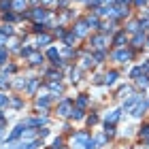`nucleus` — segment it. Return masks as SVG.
I'll return each instance as SVG.
<instances>
[{
	"label": "nucleus",
	"instance_id": "obj_1",
	"mask_svg": "<svg viewBox=\"0 0 149 149\" xmlns=\"http://www.w3.org/2000/svg\"><path fill=\"white\" fill-rule=\"evenodd\" d=\"M141 100H143V94H132V96H130V98H128L126 102H124V107H121V111L130 113V111L134 109V107H136V104L141 102Z\"/></svg>",
	"mask_w": 149,
	"mask_h": 149
},
{
	"label": "nucleus",
	"instance_id": "obj_2",
	"mask_svg": "<svg viewBox=\"0 0 149 149\" xmlns=\"http://www.w3.org/2000/svg\"><path fill=\"white\" fill-rule=\"evenodd\" d=\"M70 111H72V100L70 98H66V100H62V102L58 104V115L60 117H68Z\"/></svg>",
	"mask_w": 149,
	"mask_h": 149
},
{
	"label": "nucleus",
	"instance_id": "obj_3",
	"mask_svg": "<svg viewBox=\"0 0 149 149\" xmlns=\"http://www.w3.org/2000/svg\"><path fill=\"white\" fill-rule=\"evenodd\" d=\"M113 60H117V62H128V60H132V49H117L113 53Z\"/></svg>",
	"mask_w": 149,
	"mask_h": 149
},
{
	"label": "nucleus",
	"instance_id": "obj_4",
	"mask_svg": "<svg viewBox=\"0 0 149 149\" xmlns=\"http://www.w3.org/2000/svg\"><path fill=\"white\" fill-rule=\"evenodd\" d=\"M87 139H90V134H87V132H79V134H74V141H72L74 149H83L85 143H87Z\"/></svg>",
	"mask_w": 149,
	"mask_h": 149
},
{
	"label": "nucleus",
	"instance_id": "obj_5",
	"mask_svg": "<svg viewBox=\"0 0 149 149\" xmlns=\"http://www.w3.org/2000/svg\"><path fill=\"white\" fill-rule=\"evenodd\" d=\"M147 109H149V98L145 100V102L141 100V102H139V104H136V107L132 109V115H134V117H141V115H143V113H145Z\"/></svg>",
	"mask_w": 149,
	"mask_h": 149
},
{
	"label": "nucleus",
	"instance_id": "obj_6",
	"mask_svg": "<svg viewBox=\"0 0 149 149\" xmlns=\"http://www.w3.org/2000/svg\"><path fill=\"white\" fill-rule=\"evenodd\" d=\"M121 113H124V111H121V109H117V111H111V115H107V124H117V121H119V117H121Z\"/></svg>",
	"mask_w": 149,
	"mask_h": 149
},
{
	"label": "nucleus",
	"instance_id": "obj_7",
	"mask_svg": "<svg viewBox=\"0 0 149 149\" xmlns=\"http://www.w3.org/2000/svg\"><path fill=\"white\" fill-rule=\"evenodd\" d=\"M24 124H19V126H15V130H13L11 134H9V143H11V141H17L19 136H22V134H24Z\"/></svg>",
	"mask_w": 149,
	"mask_h": 149
},
{
	"label": "nucleus",
	"instance_id": "obj_8",
	"mask_svg": "<svg viewBox=\"0 0 149 149\" xmlns=\"http://www.w3.org/2000/svg\"><path fill=\"white\" fill-rule=\"evenodd\" d=\"M36 147H38V141L32 139V141H22L17 149H36Z\"/></svg>",
	"mask_w": 149,
	"mask_h": 149
},
{
	"label": "nucleus",
	"instance_id": "obj_9",
	"mask_svg": "<svg viewBox=\"0 0 149 149\" xmlns=\"http://www.w3.org/2000/svg\"><path fill=\"white\" fill-rule=\"evenodd\" d=\"M104 43H107V38L102 34H100V36H92V47H96V49H102Z\"/></svg>",
	"mask_w": 149,
	"mask_h": 149
},
{
	"label": "nucleus",
	"instance_id": "obj_10",
	"mask_svg": "<svg viewBox=\"0 0 149 149\" xmlns=\"http://www.w3.org/2000/svg\"><path fill=\"white\" fill-rule=\"evenodd\" d=\"M28 60H30V64H32V66H38V64H43V60H45V58L40 56V53H34V51H32L30 56H28Z\"/></svg>",
	"mask_w": 149,
	"mask_h": 149
},
{
	"label": "nucleus",
	"instance_id": "obj_11",
	"mask_svg": "<svg viewBox=\"0 0 149 149\" xmlns=\"http://www.w3.org/2000/svg\"><path fill=\"white\" fill-rule=\"evenodd\" d=\"M115 81H117V72H115V70H111V72H107V74H104L102 83H104V85H113Z\"/></svg>",
	"mask_w": 149,
	"mask_h": 149
},
{
	"label": "nucleus",
	"instance_id": "obj_12",
	"mask_svg": "<svg viewBox=\"0 0 149 149\" xmlns=\"http://www.w3.org/2000/svg\"><path fill=\"white\" fill-rule=\"evenodd\" d=\"M124 43H126V32L121 30V32H117V34H115V38H113V45H115V47H121Z\"/></svg>",
	"mask_w": 149,
	"mask_h": 149
},
{
	"label": "nucleus",
	"instance_id": "obj_13",
	"mask_svg": "<svg viewBox=\"0 0 149 149\" xmlns=\"http://www.w3.org/2000/svg\"><path fill=\"white\" fill-rule=\"evenodd\" d=\"M49 104H51V98H49V96H40V98H36V107H38V109H47Z\"/></svg>",
	"mask_w": 149,
	"mask_h": 149
},
{
	"label": "nucleus",
	"instance_id": "obj_14",
	"mask_svg": "<svg viewBox=\"0 0 149 149\" xmlns=\"http://www.w3.org/2000/svg\"><path fill=\"white\" fill-rule=\"evenodd\" d=\"M47 58H49L56 66H58V64H62V62H60V53H58V49H49V51H47Z\"/></svg>",
	"mask_w": 149,
	"mask_h": 149
},
{
	"label": "nucleus",
	"instance_id": "obj_15",
	"mask_svg": "<svg viewBox=\"0 0 149 149\" xmlns=\"http://www.w3.org/2000/svg\"><path fill=\"white\" fill-rule=\"evenodd\" d=\"M49 43H51V36H47V34L40 32V36L36 38V47H45V45H49Z\"/></svg>",
	"mask_w": 149,
	"mask_h": 149
},
{
	"label": "nucleus",
	"instance_id": "obj_16",
	"mask_svg": "<svg viewBox=\"0 0 149 149\" xmlns=\"http://www.w3.org/2000/svg\"><path fill=\"white\" fill-rule=\"evenodd\" d=\"M30 15L34 17V19H40V22H43V19H47V11H45V9H34Z\"/></svg>",
	"mask_w": 149,
	"mask_h": 149
},
{
	"label": "nucleus",
	"instance_id": "obj_17",
	"mask_svg": "<svg viewBox=\"0 0 149 149\" xmlns=\"http://www.w3.org/2000/svg\"><path fill=\"white\" fill-rule=\"evenodd\" d=\"M74 28H77V32H74V34H77V36H83L85 32H87V22H79Z\"/></svg>",
	"mask_w": 149,
	"mask_h": 149
},
{
	"label": "nucleus",
	"instance_id": "obj_18",
	"mask_svg": "<svg viewBox=\"0 0 149 149\" xmlns=\"http://www.w3.org/2000/svg\"><path fill=\"white\" fill-rule=\"evenodd\" d=\"M98 15H102V17H115V9L102 6V9H98Z\"/></svg>",
	"mask_w": 149,
	"mask_h": 149
},
{
	"label": "nucleus",
	"instance_id": "obj_19",
	"mask_svg": "<svg viewBox=\"0 0 149 149\" xmlns=\"http://www.w3.org/2000/svg\"><path fill=\"white\" fill-rule=\"evenodd\" d=\"M143 43H145V34H143V32H136V36L132 38V45L134 47H141Z\"/></svg>",
	"mask_w": 149,
	"mask_h": 149
},
{
	"label": "nucleus",
	"instance_id": "obj_20",
	"mask_svg": "<svg viewBox=\"0 0 149 149\" xmlns=\"http://www.w3.org/2000/svg\"><path fill=\"white\" fill-rule=\"evenodd\" d=\"M70 117H72V119H81V117H83V109H81V107H72Z\"/></svg>",
	"mask_w": 149,
	"mask_h": 149
},
{
	"label": "nucleus",
	"instance_id": "obj_21",
	"mask_svg": "<svg viewBox=\"0 0 149 149\" xmlns=\"http://www.w3.org/2000/svg\"><path fill=\"white\" fill-rule=\"evenodd\" d=\"M40 83V79H30V83H28V94H34L36 92V87Z\"/></svg>",
	"mask_w": 149,
	"mask_h": 149
},
{
	"label": "nucleus",
	"instance_id": "obj_22",
	"mask_svg": "<svg viewBox=\"0 0 149 149\" xmlns=\"http://www.w3.org/2000/svg\"><path fill=\"white\" fill-rule=\"evenodd\" d=\"M0 34H4V36H11V34H13V26H9V24L0 26Z\"/></svg>",
	"mask_w": 149,
	"mask_h": 149
},
{
	"label": "nucleus",
	"instance_id": "obj_23",
	"mask_svg": "<svg viewBox=\"0 0 149 149\" xmlns=\"http://www.w3.org/2000/svg\"><path fill=\"white\" fill-rule=\"evenodd\" d=\"M141 74H143V66H136V68H132V72H130V79H134L136 81Z\"/></svg>",
	"mask_w": 149,
	"mask_h": 149
},
{
	"label": "nucleus",
	"instance_id": "obj_24",
	"mask_svg": "<svg viewBox=\"0 0 149 149\" xmlns=\"http://www.w3.org/2000/svg\"><path fill=\"white\" fill-rule=\"evenodd\" d=\"M87 102H90V100H87V96H85V94L77 96V107H81V109H83V107H87Z\"/></svg>",
	"mask_w": 149,
	"mask_h": 149
},
{
	"label": "nucleus",
	"instance_id": "obj_25",
	"mask_svg": "<svg viewBox=\"0 0 149 149\" xmlns=\"http://www.w3.org/2000/svg\"><path fill=\"white\" fill-rule=\"evenodd\" d=\"M74 38H77V34H74V30H72V32H68V34H64V40H66V45H68V47H70V45L74 43Z\"/></svg>",
	"mask_w": 149,
	"mask_h": 149
},
{
	"label": "nucleus",
	"instance_id": "obj_26",
	"mask_svg": "<svg viewBox=\"0 0 149 149\" xmlns=\"http://www.w3.org/2000/svg\"><path fill=\"white\" fill-rule=\"evenodd\" d=\"M92 64H96V60H94L92 56H85V58H83V64H81V66H83V68H90Z\"/></svg>",
	"mask_w": 149,
	"mask_h": 149
},
{
	"label": "nucleus",
	"instance_id": "obj_27",
	"mask_svg": "<svg viewBox=\"0 0 149 149\" xmlns=\"http://www.w3.org/2000/svg\"><path fill=\"white\" fill-rule=\"evenodd\" d=\"M87 26H92V28H100V22H98V17H87Z\"/></svg>",
	"mask_w": 149,
	"mask_h": 149
},
{
	"label": "nucleus",
	"instance_id": "obj_28",
	"mask_svg": "<svg viewBox=\"0 0 149 149\" xmlns=\"http://www.w3.org/2000/svg\"><path fill=\"white\" fill-rule=\"evenodd\" d=\"M83 149H98V143H96V139H87V143Z\"/></svg>",
	"mask_w": 149,
	"mask_h": 149
},
{
	"label": "nucleus",
	"instance_id": "obj_29",
	"mask_svg": "<svg viewBox=\"0 0 149 149\" xmlns=\"http://www.w3.org/2000/svg\"><path fill=\"white\" fill-rule=\"evenodd\" d=\"M49 149H66V147H64V143H62V139H56V141H53V145H51Z\"/></svg>",
	"mask_w": 149,
	"mask_h": 149
},
{
	"label": "nucleus",
	"instance_id": "obj_30",
	"mask_svg": "<svg viewBox=\"0 0 149 149\" xmlns=\"http://www.w3.org/2000/svg\"><path fill=\"white\" fill-rule=\"evenodd\" d=\"M4 107H9V96L0 94V109H4Z\"/></svg>",
	"mask_w": 149,
	"mask_h": 149
},
{
	"label": "nucleus",
	"instance_id": "obj_31",
	"mask_svg": "<svg viewBox=\"0 0 149 149\" xmlns=\"http://www.w3.org/2000/svg\"><path fill=\"white\" fill-rule=\"evenodd\" d=\"M79 77H81V72L72 68V70H70V81H72V83H77V81H79Z\"/></svg>",
	"mask_w": 149,
	"mask_h": 149
},
{
	"label": "nucleus",
	"instance_id": "obj_32",
	"mask_svg": "<svg viewBox=\"0 0 149 149\" xmlns=\"http://www.w3.org/2000/svg\"><path fill=\"white\" fill-rule=\"evenodd\" d=\"M136 83H139L141 87H147V85H149V79H147V77H143V74H141V77L136 79Z\"/></svg>",
	"mask_w": 149,
	"mask_h": 149
},
{
	"label": "nucleus",
	"instance_id": "obj_33",
	"mask_svg": "<svg viewBox=\"0 0 149 149\" xmlns=\"http://www.w3.org/2000/svg\"><path fill=\"white\" fill-rule=\"evenodd\" d=\"M126 94H132V87H121L117 96H119V98H126Z\"/></svg>",
	"mask_w": 149,
	"mask_h": 149
},
{
	"label": "nucleus",
	"instance_id": "obj_34",
	"mask_svg": "<svg viewBox=\"0 0 149 149\" xmlns=\"http://www.w3.org/2000/svg\"><path fill=\"white\" fill-rule=\"evenodd\" d=\"M49 87H51V92H62V83H56V81H53V83H49Z\"/></svg>",
	"mask_w": 149,
	"mask_h": 149
},
{
	"label": "nucleus",
	"instance_id": "obj_35",
	"mask_svg": "<svg viewBox=\"0 0 149 149\" xmlns=\"http://www.w3.org/2000/svg\"><path fill=\"white\" fill-rule=\"evenodd\" d=\"M141 136H143L145 141H149V126H143V128H141Z\"/></svg>",
	"mask_w": 149,
	"mask_h": 149
},
{
	"label": "nucleus",
	"instance_id": "obj_36",
	"mask_svg": "<svg viewBox=\"0 0 149 149\" xmlns=\"http://www.w3.org/2000/svg\"><path fill=\"white\" fill-rule=\"evenodd\" d=\"M6 9H13V4L9 0H2V2H0V11H6Z\"/></svg>",
	"mask_w": 149,
	"mask_h": 149
},
{
	"label": "nucleus",
	"instance_id": "obj_37",
	"mask_svg": "<svg viewBox=\"0 0 149 149\" xmlns=\"http://www.w3.org/2000/svg\"><path fill=\"white\" fill-rule=\"evenodd\" d=\"M24 6H26V0H15V2H13V9H24Z\"/></svg>",
	"mask_w": 149,
	"mask_h": 149
},
{
	"label": "nucleus",
	"instance_id": "obj_38",
	"mask_svg": "<svg viewBox=\"0 0 149 149\" xmlns=\"http://www.w3.org/2000/svg\"><path fill=\"white\" fill-rule=\"evenodd\" d=\"M9 104L15 107V109H19V107H22V100H19V98H13V100H9Z\"/></svg>",
	"mask_w": 149,
	"mask_h": 149
},
{
	"label": "nucleus",
	"instance_id": "obj_39",
	"mask_svg": "<svg viewBox=\"0 0 149 149\" xmlns=\"http://www.w3.org/2000/svg\"><path fill=\"white\" fill-rule=\"evenodd\" d=\"M87 124H90V126L98 124V115H90V117H87Z\"/></svg>",
	"mask_w": 149,
	"mask_h": 149
},
{
	"label": "nucleus",
	"instance_id": "obj_40",
	"mask_svg": "<svg viewBox=\"0 0 149 149\" xmlns=\"http://www.w3.org/2000/svg\"><path fill=\"white\" fill-rule=\"evenodd\" d=\"M96 143H98V145H104V143H107V134H100V136H96Z\"/></svg>",
	"mask_w": 149,
	"mask_h": 149
},
{
	"label": "nucleus",
	"instance_id": "obj_41",
	"mask_svg": "<svg viewBox=\"0 0 149 149\" xmlns=\"http://www.w3.org/2000/svg\"><path fill=\"white\" fill-rule=\"evenodd\" d=\"M139 26H141V24H136V22H132L130 26H128V30H130V32H139Z\"/></svg>",
	"mask_w": 149,
	"mask_h": 149
},
{
	"label": "nucleus",
	"instance_id": "obj_42",
	"mask_svg": "<svg viewBox=\"0 0 149 149\" xmlns=\"http://www.w3.org/2000/svg\"><path fill=\"white\" fill-rule=\"evenodd\" d=\"M4 62H6V51L0 47V64H4Z\"/></svg>",
	"mask_w": 149,
	"mask_h": 149
},
{
	"label": "nucleus",
	"instance_id": "obj_43",
	"mask_svg": "<svg viewBox=\"0 0 149 149\" xmlns=\"http://www.w3.org/2000/svg\"><path fill=\"white\" fill-rule=\"evenodd\" d=\"M49 77H51L53 81H60V79H62V74H60V72H56V70H53V72H49Z\"/></svg>",
	"mask_w": 149,
	"mask_h": 149
},
{
	"label": "nucleus",
	"instance_id": "obj_44",
	"mask_svg": "<svg viewBox=\"0 0 149 149\" xmlns=\"http://www.w3.org/2000/svg\"><path fill=\"white\" fill-rule=\"evenodd\" d=\"M6 85H9V81H6V77H4V74H0V87H6Z\"/></svg>",
	"mask_w": 149,
	"mask_h": 149
},
{
	"label": "nucleus",
	"instance_id": "obj_45",
	"mask_svg": "<svg viewBox=\"0 0 149 149\" xmlns=\"http://www.w3.org/2000/svg\"><path fill=\"white\" fill-rule=\"evenodd\" d=\"M34 32H38V34H40V32H45V26L43 24H36L34 26Z\"/></svg>",
	"mask_w": 149,
	"mask_h": 149
},
{
	"label": "nucleus",
	"instance_id": "obj_46",
	"mask_svg": "<svg viewBox=\"0 0 149 149\" xmlns=\"http://www.w3.org/2000/svg\"><path fill=\"white\" fill-rule=\"evenodd\" d=\"M6 72H15V66H13V64H9V66H4V74Z\"/></svg>",
	"mask_w": 149,
	"mask_h": 149
},
{
	"label": "nucleus",
	"instance_id": "obj_47",
	"mask_svg": "<svg viewBox=\"0 0 149 149\" xmlns=\"http://www.w3.org/2000/svg\"><path fill=\"white\" fill-rule=\"evenodd\" d=\"M4 19H9V22H15L17 17H15V15H11V13H9V15H4Z\"/></svg>",
	"mask_w": 149,
	"mask_h": 149
},
{
	"label": "nucleus",
	"instance_id": "obj_48",
	"mask_svg": "<svg viewBox=\"0 0 149 149\" xmlns=\"http://www.w3.org/2000/svg\"><path fill=\"white\" fill-rule=\"evenodd\" d=\"M136 4H139V6H145V4H147V0H136Z\"/></svg>",
	"mask_w": 149,
	"mask_h": 149
},
{
	"label": "nucleus",
	"instance_id": "obj_49",
	"mask_svg": "<svg viewBox=\"0 0 149 149\" xmlns=\"http://www.w3.org/2000/svg\"><path fill=\"white\" fill-rule=\"evenodd\" d=\"M143 72H149V62H147V64H143Z\"/></svg>",
	"mask_w": 149,
	"mask_h": 149
},
{
	"label": "nucleus",
	"instance_id": "obj_50",
	"mask_svg": "<svg viewBox=\"0 0 149 149\" xmlns=\"http://www.w3.org/2000/svg\"><path fill=\"white\" fill-rule=\"evenodd\" d=\"M117 2H121V4H128V2H132V0H117Z\"/></svg>",
	"mask_w": 149,
	"mask_h": 149
},
{
	"label": "nucleus",
	"instance_id": "obj_51",
	"mask_svg": "<svg viewBox=\"0 0 149 149\" xmlns=\"http://www.w3.org/2000/svg\"><path fill=\"white\" fill-rule=\"evenodd\" d=\"M2 43H4V34H2V36H0V47H2Z\"/></svg>",
	"mask_w": 149,
	"mask_h": 149
},
{
	"label": "nucleus",
	"instance_id": "obj_52",
	"mask_svg": "<svg viewBox=\"0 0 149 149\" xmlns=\"http://www.w3.org/2000/svg\"><path fill=\"white\" fill-rule=\"evenodd\" d=\"M0 136H2V128H0Z\"/></svg>",
	"mask_w": 149,
	"mask_h": 149
},
{
	"label": "nucleus",
	"instance_id": "obj_53",
	"mask_svg": "<svg viewBox=\"0 0 149 149\" xmlns=\"http://www.w3.org/2000/svg\"><path fill=\"white\" fill-rule=\"evenodd\" d=\"M43 2H51V0H43Z\"/></svg>",
	"mask_w": 149,
	"mask_h": 149
},
{
	"label": "nucleus",
	"instance_id": "obj_54",
	"mask_svg": "<svg viewBox=\"0 0 149 149\" xmlns=\"http://www.w3.org/2000/svg\"><path fill=\"white\" fill-rule=\"evenodd\" d=\"M147 47H149V38H147Z\"/></svg>",
	"mask_w": 149,
	"mask_h": 149
}]
</instances>
